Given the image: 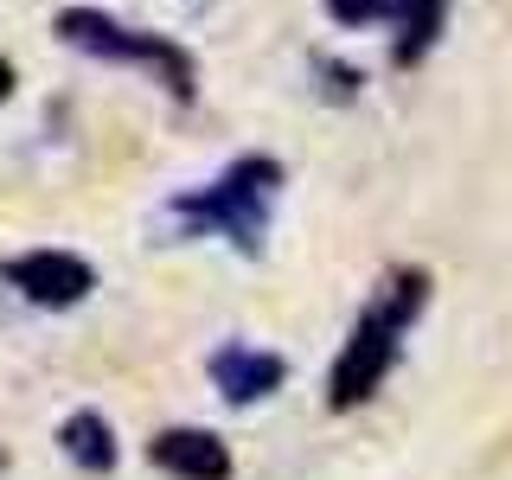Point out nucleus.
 I'll use <instances>...</instances> for the list:
<instances>
[{
    "instance_id": "9",
    "label": "nucleus",
    "mask_w": 512,
    "mask_h": 480,
    "mask_svg": "<svg viewBox=\"0 0 512 480\" xmlns=\"http://www.w3.org/2000/svg\"><path fill=\"white\" fill-rule=\"evenodd\" d=\"M327 20L340 32H365V26L391 20V0H327Z\"/></svg>"
},
{
    "instance_id": "3",
    "label": "nucleus",
    "mask_w": 512,
    "mask_h": 480,
    "mask_svg": "<svg viewBox=\"0 0 512 480\" xmlns=\"http://www.w3.org/2000/svg\"><path fill=\"white\" fill-rule=\"evenodd\" d=\"M52 26H58L64 52H84L96 64H135V71L154 77L173 103H192V96H199V64H192V52L180 39H167V32L122 26L116 13H103V7H64Z\"/></svg>"
},
{
    "instance_id": "10",
    "label": "nucleus",
    "mask_w": 512,
    "mask_h": 480,
    "mask_svg": "<svg viewBox=\"0 0 512 480\" xmlns=\"http://www.w3.org/2000/svg\"><path fill=\"white\" fill-rule=\"evenodd\" d=\"M314 77H320V96H327V103H352V96H359V71H352V64L314 58Z\"/></svg>"
},
{
    "instance_id": "7",
    "label": "nucleus",
    "mask_w": 512,
    "mask_h": 480,
    "mask_svg": "<svg viewBox=\"0 0 512 480\" xmlns=\"http://www.w3.org/2000/svg\"><path fill=\"white\" fill-rule=\"evenodd\" d=\"M58 455L84 474H109L122 461V448H116V429H109L103 410H71L58 423Z\"/></svg>"
},
{
    "instance_id": "11",
    "label": "nucleus",
    "mask_w": 512,
    "mask_h": 480,
    "mask_svg": "<svg viewBox=\"0 0 512 480\" xmlns=\"http://www.w3.org/2000/svg\"><path fill=\"white\" fill-rule=\"evenodd\" d=\"M7 96H13V64L0 58V103H7Z\"/></svg>"
},
{
    "instance_id": "2",
    "label": "nucleus",
    "mask_w": 512,
    "mask_h": 480,
    "mask_svg": "<svg viewBox=\"0 0 512 480\" xmlns=\"http://www.w3.org/2000/svg\"><path fill=\"white\" fill-rule=\"evenodd\" d=\"M423 308H429L423 269H391V276L372 288V301L359 308L340 359H333V372H327V410H359L365 397H378V384L404 359V340H410V327H416Z\"/></svg>"
},
{
    "instance_id": "8",
    "label": "nucleus",
    "mask_w": 512,
    "mask_h": 480,
    "mask_svg": "<svg viewBox=\"0 0 512 480\" xmlns=\"http://www.w3.org/2000/svg\"><path fill=\"white\" fill-rule=\"evenodd\" d=\"M384 26L397 32V39H391L397 64H423L429 45H436L442 26H448V0H391V20H384Z\"/></svg>"
},
{
    "instance_id": "1",
    "label": "nucleus",
    "mask_w": 512,
    "mask_h": 480,
    "mask_svg": "<svg viewBox=\"0 0 512 480\" xmlns=\"http://www.w3.org/2000/svg\"><path fill=\"white\" fill-rule=\"evenodd\" d=\"M282 186H288L282 160L244 154V160H231L218 180H205V186H192V192H173V199L160 205V231H167V244L218 237V244L256 256V250H263V237H269V224H276Z\"/></svg>"
},
{
    "instance_id": "6",
    "label": "nucleus",
    "mask_w": 512,
    "mask_h": 480,
    "mask_svg": "<svg viewBox=\"0 0 512 480\" xmlns=\"http://www.w3.org/2000/svg\"><path fill=\"white\" fill-rule=\"evenodd\" d=\"M148 461L167 480H231L237 461H231V442L218 429H160L148 442Z\"/></svg>"
},
{
    "instance_id": "5",
    "label": "nucleus",
    "mask_w": 512,
    "mask_h": 480,
    "mask_svg": "<svg viewBox=\"0 0 512 480\" xmlns=\"http://www.w3.org/2000/svg\"><path fill=\"white\" fill-rule=\"evenodd\" d=\"M212 391L224 397V404H237V410H250V404H263V397H276L282 391V378H288V365H282V352H269V346H250V340H231V346H218L212 352Z\"/></svg>"
},
{
    "instance_id": "4",
    "label": "nucleus",
    "mask_w": 512,
    "mask_h": 480,
    "mask_svg": "<svg viewBox=\"0 0 512 480\" xmlns=\"http://www.w3.org/2000/svg\"><path fill=\"white\" fill-rule=\"evenodd\" d=\"M0 282H7L20 301H32V308L64 314V308H77V301H90L96 263L77 256V250H20V256L0 263Z\"/></svg>"
},
{
    "instance_id": "12",
    "label": "nucleus",
    "mask_w": 512,
    "mask_h": 480,
    "mask_svg": "<svg viewBox=\"0 0 512 480\" xmlns=\"http://www.w3.org/2000/svg\"><path fill=\"white\" fill-rule=\"evenodd\" d=\"M0 468H7V455H0Z\"/></svg>"
}]
</instances>
